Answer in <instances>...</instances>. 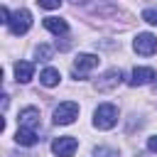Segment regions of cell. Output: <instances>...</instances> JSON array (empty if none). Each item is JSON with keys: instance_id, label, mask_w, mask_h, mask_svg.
I'll list each match as a JSON object with an SVG mask.
<instances>
[{"instance_id": "1", "label": "cell", "mask_w": 157, "mask_h": 157, "mask_svg": "<svg viewBox=\"0 0 157 157\" xmlns=\"http://www.w3.org/2000/svg\"><path fill=\"white\" fill-rule=\"evenodd\" d=\"M118 123V108L113 103H101L93 113V125L98 130H110Z\"/></svg>"}, {"instance_id": "2", "label": "cell", "mask_w": 157, "mask_h": 157, "mask_svg": "<svg viewBox=\"0 0 157 157\" xmlns=\"http://www.w3.org/2000/svg\"><path fill=\"white\" fill-rule=\"evenodd\" d=\"M78 118V103L74 101H64L54 108V123L56 125H71Z\"/></svg>"}, {"instance_id": "3", "label": "cell", "mask_w": 157, "mask_h": 157, "mask_svg": "<svg viewBox=\"0 0 157 157\" xmlns=\"http://www.w3.org/2000/svg\"><path fill=\"white\" fill-rule=\"evenodd\" d=\"M10 32L15 34V37H20V34H25V32H29V27H32V15L22 7V10H17L12 17H10Z\"/></svg>"}, {"instance_id": "4", "label": "cell", "mask_w": 157, "mask_h": 157, "mask_svg": "<svg viewBox=\"0 0 157 157\" xmlns=\"http://www.w3.org/2000/svg\"><path fill=\"white\" fill-rule=\"evenodd\" d=\"M76 150H78V140L71 137V135H61V137H56L52 142V152L56 157H71Z\"/></svg>"}, {"instance_id": "5", "label": "cell", "mask_w": 157, "mask_h": 157, "mask_svg": "<svg viewBox=\"0 0 157 157\" xmlns=\"http://www.w3.org/2000/svg\"><path fill=\"white\" fill-rule=\"evenodd\" d=\"M132 49L137 54H142V56H150V54L157 52V37L150 34V32H140L135 37V42H132Z\"/></svg>"}, {"instance_id": "6", "label": "cell", "mask_w": 157, "mask_h": 157, "mask_svg": "<svg viewBox=\"0 0 157 157\" xmlns=\"http://www.w3.org/2000/svg\"><path fill=\"white\" fill-rule=\"evenodd\" d=\"M98 61H101V59H98L96 54H78V56L74 59V76H76V78H83L91 69L98 66Z\"/></svg>"}, {"instance_id": "7", "label": "cell", "mask_w": 157, "mask_h": 157, "mask_svg": "<svg viewBox=\"0 0 157 157\" xmlns=\"http://www.w3.org/2000/svg\"><path fill=\"white\" fill-rule=\"evenodd\" d=\"M120 81H123V71H120V69H108V71L96 81V91H103V93H105V91L115 88Z\"/></svg>"}, {"instance_id": "8", "label": "cell", "mask_w": 157, "mask_h": 157, "mask_svg": "<svg viewBox=\"0 0 157 157\" xmlns=\"http://www.w3.org/2000/svg\"><path fill=\"white\" fill-rule=\"evenodd\" d=\"M20 128L37 130V128H39V108H34V105L22 108V110H20Z\"/></svg>"}, {"instance_id": "9", "label": "cell", "mask_w": 157, "mask_h": 157, "mask_svg": "<svg viewBox=\"0 0 157 157\" xmlns=\"http://www.w3.org/2000/svg\"><path fill=\"white\" fill-rule=\"evenodd\" d=\"M157 78L155 69L150 66H135L132 69V78H130V86H145V83H152Z\"/></svg>"}, {"instance_id": "10", "label": "cell", "mask_w": 157, "mask_h": 157, "mask_svg": "<svg viewBox=\"0 0 157 157\" xmlns=\"http://www.w3.org/2000/svg\"><path fill=\"white\" fill-rule=\"evenodd\" d=\"M32 74H34V64L32 61H17L15 64V76H17L20 83H27L32 78Z\"/></svg>"}, {"instance_id": "11", "label": "cell", "mask_w": 157, "mask_h": 157, "mask_svg": "<svg viewBox=\"0 0 157 157\" xmlns=\"http://www.w3.org/2000/svg\"><path fill=\"white\" fill-rule=\"evenodd\" d=\"M15 140H17V145H25V147H32V145H37V130H27V128H17V132H15Z\"/></svg>"}, {"instance_id": "12", "label": "cell", "mask_w": 157, "mask_h": 157, "mask_svg": "<svg viewBox=\"0 0 157 157\" xmlns=\"http://www.w3.org/2000/svg\"><path fill=\"white\" fill-rule=\"evenodd\" d=\"M44 27L52 32V34H66L69 32V25H66V20H61V17H47L44 20Z\"/></svg>"}, {"instance_id": "13", "label": "cell", "mask_w": 157, "mask_h": 157, "mask_svg": "<svg viewBox=\"0 0 157 157\" xmlns=\"http://www.w3.org/2000/svg\"><path fill=\"white\" fill-rule=\"evenodd\" d=\"M59 78H61L59 69H52V66H47V69L39 74V81H42V86H47V88L56 86V83H59Z\"/></svg>"}, {"instance_id": "14", "label": "cell", "mask_w": 157, "mask_h": 157, "mask_svg": "<svg viewBox=\"0 0 157 157\" xmlns=\"http://www.w3.org/2000/svg\"><path fill=\"white\" fill-rule=\"evenodd\" d=\"M52 54H54V49H52L49 44H39V47H37V59H39V61H49Z\"/></svg>"}, {"instance_id": "15", "label": "cell", "mask_w": 157, "mask_h": 157, "mask_svg": "<svg viewBox=\"0 0 157 157\" xmlns=\"http://www.w3.org/2000/svg\"><path fill=\"white\" fill-rule=\"evenodd\" d=\"M142 20L145 22H150V25H155L157 27V7H147L145 12H142Z\"/></svg>"}, {"instance_id": "16", "label": "cell", "mask_w": 157, "mask_h": 157, "mask_svg": "<svg viewBox=\"0 0 157 157\" xmlns=\"http://www.w3.org/2000/svg\"><path fill=\"white\" fill-rule=\"evenodd\" d=\"M93 155H96V157H118V152H113V150H105V147H98Z\"/></svg>"}, {"instance_id": "17", "label": "cell", "mask_w": 157, "mask_h": 157, "mask_svg": "<svg viewBox=\"0 0 157 157\" xmlns=\"http://www.w3.org/2000/svg\"><path fill=\"white\" fill-rule=\"evenodd\" d=\"M59 5H61V2H47V0H42V2H39V7H42V10H56Z\"/></svg>"}, {"instance_id": "18", "label": "cell", "mask_w": 157, "mask_h": 157, "mask_svg": "<svg viewBox=\"0 0 157 157\" xmlns=\"http://www.w3.org/2000/svg\"><path fill=\"white\" fill-rule=\"evenodd\" d=\"M147 147H150V150H152V152H157V135H155V137H150V140H147Z\"/></svg>"}]
</instances>
